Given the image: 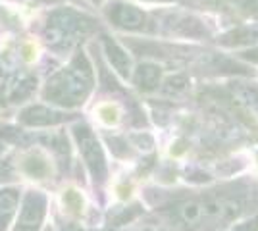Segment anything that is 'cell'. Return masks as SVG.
<instances>
[{
  "mask_svg": "<svg viewBox=\"0 0 258 231\" xmlns=\"http://www.w3.org/2000/svg\"><path fill=\"white\" fill-rule=\"evenodd\" d=\"M95 29V22L72 8H60L50 12L46 20V41L54 48H70L79 37L91 33Z\"/></svg>",
  "mask_w": 258,
  "mask_h": 231,
  "instance_id": "3",
  "label": "cell"
},
{
  "mask_svg": "<svg viewBox=\"0 0 258 231\" xmlns=\"http://www.w3.org/2000/svg\"><path fill=\"white\" fill-rule=\"evenodd\" d=\"M93 2H95V4H100V2H102V0H93Z\"/></svg>",
  "mask_w": 258,
  "mask_h": 231,
  "instance_id": "23",
  "label": "cell"
},
{
  "mask_svg": "<svg viewBox=\"0 0 258 231\" xmlns=\"http://www.w3.org/2000/svg\"><path fill=\"white\" fill-rule=\"evenodd\" d=\"M4 150H6V144H4V143H0V154L4 152Z\"/></svg>",
  "mask_w": 258,
  "mask_h": 231,
  "instance_id": "21",
  "label": "cell"
},
{
  "mask_svg": "<svg viewBox=\"0 0 258 231\" xmlns=\"http://www.w3.org/2000/svg\"><path fill=\"white\" fill-rule=\"evenodd\" d=\"M35 77H27V79H22L18 85H14L10 91V100L12 102H23L35 89Z\"/></svg>",
  "mask_w": 258,
  "mask_h": 231,
  "instance_id": "13",
  "label": "cell"
},
{
  "mask_svg": "<svg viewBox=\"0 0 258 231\" xmlns=\"http://www.w3.org/2000/svg\"><path fill=\"white\" fill-rule=\"evenodd\" d=\"M18 172L35 181H44L52 176V162L41 148H31L18 158Z\"/></svg>",
  "mask_w": 258,
  "mask_h": 231,
  "instance_id": "7",
  "label": "cell"
},
{
  "mask_svg": "<svg viewBox=\"0 0 258 231\" xmlns=\"http://www.w3.org/2000/svg\"><path fill=\"white\" fill-rule=\"evenodd\" d=\"M243 58H247V60H250V62H254V64H258V48H252V50H247V52H243Z\"/></svg>",
  "mask_w": 258,
  "mask_h": 231,
  "instance_id": "19",
  "label": "cell"
},
{
  "mask_svg": "<svg viewBox=\"0 0 258 231\" xmlns=\"http://www.w3.org/2000/svg\"><path fill=\"white\" fill-rule=\"evenodd\" d=\"M160 77H162V69L154 64H141L137 69H135V75H133V83L135 87L143 91V93H151L154 89H158L160 85Z\"/></svg>",
  "mask_w": 258,
  "mask_h": 231,
  "instance_id": "10",
  "label": "cell"
},
{
  "mask_svg": "<svg viewBox=\"0 0 258 231\" xmlns=\"http://www.w3.org/2000/svg\"><path fill=\"white\" fill-rule=\"evenodd\" d=\"M83 195L74 187H68L62 191V206L70 216H81L83 212Z\"/></svg>",
  "mask_w": 258,
  "mask_h": 231,
  "instance_id": "12",
  "label": "cell"
},
{
  "mask_svg": "<svg viewBox=\"0 0 258 231\" xmlns=\"http://www.w3.org/2000/svg\"><path fill=\"white\" fill-rule=\"evenodd\" d=\"M20 189L4 187L0 189V231H8L12 221L16 218V212L20 206Z\"/></svg>",
  "mask_w": 258,
  "mask_h": 231,
  "instance_id": "9",
  "label": "cell"
},
{
  "mask_svg": "<svg viewBox=\"0 0 258 231\" xmlns=\"http://www.w3.org/2000/svg\"><path fill=\"white\" fill-rule=\"evenodd\" d=\"M43 231H56V229H54L52 225H46V227H44V229H43Z\"/></svg>",
  "mask_w": 258,
  "mask_h": 231,
  "instance_id": "22",
  "label": "cell"
},
{
  "mask_svg": "<svg viewBox=\"0 0 258 231\" xmlns=\"http://www.w3.org/2000/svg\"><path fill=\"white\" fill-rule=\"evenodd\" d=\"M187 89V81H185V77L183 75H175V77H170L168 81H166V85H164V93H168V95H177V93H183Z\"/></svg>",
  "mask_w": 258,
  "mask_h": 231,
  "instance_id": "15",
  "label": "cell"
},
{
  "mask_svg": "<svg viewBox=\"0 0 258 231\" xmlns=\"http://www.w3.org/2000/svg\"><path fill=\"white\" fill-rule=\"evenodd\" d=\"M104 52H106L110 64L114 66V69L118 71L119 75L129 77V73H131V60H129L127 52L118 43L108 39V37H104Z\"/></svg>",
  "mask_w": 258,
  "mask_h": 231,
  "instance_id": "11",
  "label": "cell"
},
{
  "mask_svg": "<svg viewBox=\"0 0 258 231\" xmlns=\"http://www.w3.org/2000/svg\"><path fill=\"white\" fill-rule=\"evenodd\" d=\"M74 139H76L79 152L83 156V162H85L87 170L91 172L93 179L98 181V183L106 181V158H104V152L100 148L97 135L91 131L89 125L79 123V125L74 127Z\"/></svg>",
  "mask_w": 258,
  "mask_h": 231,
  "instance_id": "4",
  "label": "cell"
},
{
  "mask_svg": "<svg viewBox=\"0 0 258 231\" xmlns=\"http://www.w3.org/2000/svg\"><path fill=\"white\" fill-rule=\"evenodd\" d=\"M93 83L95 77L85 52H77L68 66L48 77L43 99L62 108H77L87 100Z\"/></svg>",
  "mask_w": 258,
  "mask_h": 231,
  "instance_id": "2",
  "label": "cell"
},
{
  "mask_svg": "<svg viewBox=\"0 0 258 231\" xmlns=\"http://www.w3.org/2000/svg\"><path fill=\"white\" fill-rule=\"evenodd\" d=\"M72 118L70 114L60 110H54L48 106H27L20 112L18 121L25 125V127H50V125H58L64 123Z\"/></svg>",
  "mask_w": 258,
  "mask_h": 231,
  "instance_id": "8",
  "label": "cell"
},
{
  "mask_svg": "<svg viewBox=\"0 0 258 231\" xmlns=\"http://www.w3.org/2000/svg\"><path fill=\"white\" fill-rule=\"evenodd\" d=\"M35 52H37V46H35L33 43H25L22 46V56L25 58V60H33V58L37 56Z\"/></svg>",
  "mask_w": 258,
  "mask_h": 231,
  "instance_id": "17",
  "label": "cell"
},
{
  "mask_svg": "<svg viewBox=\"0 0 258 231\" xmlns=\"http://www.w3.org/2000/svg\"><path fill=\"white\" fill-rule=\"evenodd\" d=\"M243 193L235 187H226L187 195L173 202L170 218L181 231H216L247 210Z\"/></svg>",
  "mask_w": 258,
  "mask_h": 231,
  "instance_id": "1",
  "label": "cell"
},
{
  "mask_svg": "<svg viewBox=\"0 0 258 231\" xmlns=\"http://www.w3.org/2000/svg\"><path fill=\"white\" fill-rule=\"evenodd\" d=\"M8 2L25 4V6H41V4H52V2H60V0H8Z\"/></svg>",
  "mask_w": 258,
  "mask_h": 231,
  "instance_id": "18",
  "label": "cell"
},
{
  "mask_svg": "<svg viewBox=\"0 0 258 231\" xmlns=\"http://www.w3.org/2000/svg\"><path fill=\"white\" fill-rule=\"evenodd\" d=\"M145 2H172V0H145Z\"/></svg>",
  "mask_w": 258,
  "mask_h": 231,
  "instance_id": "20",
  "label": "cell"
},
{
  "mask_svg": "<svg viewBox=\"0 0 258 231\" xmlns=\"http://www.w3.org/2000/svg\"><path fill=\"white\" fill-rule=\"evenodd\" d=\"M14 168H12V160H2L0 162V183H4L6 179H12Z\"/></svg>",
  "mask_w": 258,
  "mask_h": 231,
  "instance_id": "16",
  "label": "cell"
},
{
  "mask_svg": "<svg viewBox=\"0 0 258 231\" xmlns=\"http://www.w3.org/2000/svg\"><path fill=\"white\" fill-rule=\"evenodd\" d=\"M239 93L248 104V108L258 114V85H243V87H239Z\"/></svg>",
  "mask_w": 258,
  "mask_h": 231,
  "instance_id": "14",
  "label": "cell"
},
{
  "mask_svg": "<svg viewBox=\"0 0 258 231\" xmlns=\"http://www.w3.org/2000/svg\"><path fill=\"white\" fill-rule=\"evenodd\" d=\"M106 18L118 29H127V31L147 29V16L127 2H110L106 8Z\"/></svg>",
  "mask_w": 258,
  "mask_h": 231,
  "instance_id": "6",
  "label": "cell"
},
{
  "mask_svg": "<svg viewBox=\"0 0 258 231\" xmlns=\"http://www.w3.org/2000/svg\"><path fill=\"white\" fill-rule=\"evenodd\" d=\"M46 214V197L41 191H27L14 231H41Z\"/></svg>",
  "mask_w": 258,
  "mask_h": 231,
  "instance_id": "5",
  "label": "cell"
}]
</instances>
